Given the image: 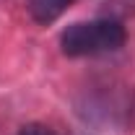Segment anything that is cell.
I'll use <instances>...</instances> for the list:
<instances>
[{
  "mask_svg": "<svg viewBox=\"0 0 135 135\" xmlns=\"http://www.w3.org/2000/svg\"><path fill=\"white\" fill-rule=\"evenodd\" d=\"M122 44H125V26L119 21H112V18L73 23L60 36L62 55H68V57L104 55V52L119 50Z\"/></svg>",
  "mask_w": 135,
  "mask_h": 135,
  "instance_id": "1",
  "label": "cell"
},
{
  "mask_svg": "<svg viewBox=\"0 0 135 135\" xmlns=\"http://www.w3.org/2000/svg\"><path fill=\"white\" fill-rule=\"evenodd\" d=\"M70 5H73V0H29L31 18L39 21V23H52L55 18L62 16Z\"/></svg>",
  "mask_w": 135,
  "mask_h": 135,
  "instance_id": "2",
  "label": "cell"
},
{
  "mask_svg": "<svg viewBox=\"0 0 135 135\" xmlns=\"http://www.w3.org/2000/svg\"><path fill=\"white\" fill-rule=\"evenodd\" d=\"M18 135H55V133L50 127H44V125H26Z\"/></svg>",
  "mask_w": 135,
  "mask_h": 135,
  "instance_id": "3",
  "label": "cell"
}]
</instances>
